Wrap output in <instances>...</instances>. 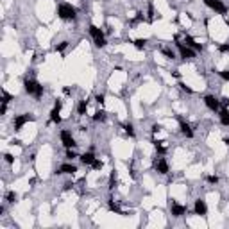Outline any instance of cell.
<instances>
[{
  "mask_svg": "<svg viewBox=\"0 0 229 229\" xmlns=\"http://www.w3.org/2000/svg\"><path fill=\"white\" fill-rule=\"evenodd\" d=\"M30 120H34V116H32V115H30V113H23V115H18V116L14 118V129H16V131H20V129L23 127V125H25L27 122H30Z\"/></svg>",
  "mask_w": 229,
  "mask_h": 229,
  "instance_id": "cell-5",
  "label": "cell"
},
{
  "mask_svg": "<svg viewBox=\"0 0 229 229\" xmlns=\"http://www.w3.org/2000/svg\"><path fill=\"white\" fill-rule=\"evenodd\" d=\"M175 47L179 49V54H181V57H183L185 61L186 59H193V57H195V50L190 49V47H185L179 40H175Z\"/></svg>",
  "mask_w": 229,
  "mask_h": 229,
  "instance_id": "cell-4",
  "label": "cell"
},
{
  "mask_svg": "<svg viewBox=\"0 0 229 229\" xmlns=\"http://www.w3.org/2000/svg\"><path fill=\"white\" fill-rule=\"evenodd\" d=\"M115 183H116V174H111V177H109V190H113L115 188Z\"/></svg>",
  "mask_w": 229,
  "mask_h": 229,
  "instance_id": "cell-32",
  "label": "cell"
},
{
  "mask_svg": "<svg viewBox=\"0 0 229 229\" xmlns=\"http://www.w3.org/2000/svg\"><path fill=\"white\" fill-rule=\"evenodd\" d=\"M77 157V154H75V150L73 149H66V159L68 161H72V159H75Z\"/></svg>",
  "mask_w": 229,
  "mask_h": 229,
  "instance_id": "cell-26",
  "label": "cell"
},
{
  "mask_svg": "<svg viewBox=\"0 0 229 229\" xmlns=\"http://www.w3.org/2000/svg\"><path fill=\"white\" fill-rule=\"evenodd\" d=\"M154 168H156V172L157 174H168V170H170V168H168V163H166V161H165L163 157H159V159H156V161H154Z\"/></svg>",
  "mask_w": 229,
  "mask_h": 229,
  "instance_id": "cell-10",
  "label": "cell"
},
{
  "mask_svg": "<svg viewBox=\"0 0 229 229\" xmlns=\"http://www.w3.org/2000/svg\"><path fill=\"white\" fill-rule=\"evenodd\" d=\"M6 111H7V104H4V102H2V107H0V115H6Z\"/></svg>",
  "mask_w": 229,
  "mask_h": 229,
  "instance_id": "cell-39",
  "label": "cell"
},
{
  "mask_svg": "<svg viewBox=\"0 0 229 229\" xmlns=\"http://www.w3.org/2000/svg\"><path fill=\"white\" fill-rule=\"evenodd\" d=\"M57 16L61 20H75L77 9L72 6V4H59L57 6Z\"/></svg>",
  "mask_w": 229,
  "mask_h": 229,
  "instance_id": "cell-2",
  "label": "cell"
},
{
  "mask_svg": "<svg viewBox=\"0 0 229 229\" xmlns=\"http://www.w3.org/2000/svg\"><path fill=\"white\" fill-rule=\"evenodd\" d=\"M226 21H227V25H229V20H226Z\"/></svg>",
  "mask_w": 229,
  "mask_h": 229,
  "instance_id": "cell-44",
  "label": "cell"
},
{
  "mask_svg": "<svg viewBox=\"0 0 229 229\" xmlns=\"http://www.w3.org/2000/svg\"><path fill=\"white\" fill-rule=\"evenodd\" d=\"M77 111H79V115H86V111H88V100H81L79 102Z\"/></svg>",
  "mask_w": 229,
  "mask_h": 229,
  "instance_id": "cell-19",
  "label": "cell"
},
{
  "mask_svg": "<svg viewBox=\"0 0 229 229\" xmlns=\"http://www.w3.org/2000/svg\"><path fill=\"white\" fill-rule=\"evenodd\" d=\"M202 2H204L209 9H213L215 13H218V14H226V13H227V7L222 4V0H202Z\"/></svg>",
  "mask_w": 229,
  "mask_h": 229,
  "instance_id": "cell-3",
  "label": "cell"
},
{
  "mask_svg": "<svg viewBox=\"0 0 229 229\" xmlns=\"http://www.w3.org/2000/svg\"><path fill=\"white\" fill-rule=\"evenodd\" d=\"M95 100H97V104L102 106V104L106 102V95H104V93H99V95H95Z\"/></svg>",
  "mask_w": 229,
  "mask_h": 229,
  "instance_id": "cell-27",
  "label": "cell"
},
{
  "mask_svg": "<svg viewBox=\"0 0 229 229\" xmlns=\"http://www.w3.org/2000/svg\"><path fill=\"white\" fill-rule=\"evenodd\" d=\"M16 199H18V195L14 192H7L6 193V200L7 202H16Z\"/></svg>",
  "mask_w": 229,
  "mask_h": 229,
  "instance_id": "cell-24",
  "label": "cell"
},
{
  "mask_svg": "<svg viewBox=\"0 0 229 229\" xmlns=\"http://www.w3.org/2000/svg\"><path fill=\"white\" fill-rule=\"evenodd\" d=\"M93 120L95 122H104L106 120V113H104V111H97V113L93 115Z\"/></svg>",
  "mask_w": 229,
  "mask_h": 229,
  "instance_id": "cell-22",
  "label": "cell"
},
{
  "mask_svg": "<svg viewBox=\"0 0 229 229\" xmlns=\"http://www.w3.org/2000/svg\"><path fill=\"white\" fill-rule=\"evenodd\" d=\"M208 183H209V185H217V183H218V177H217V175H208Z\"/></svg>",
  "mask_w": 229,
  "mask_h": 229,
  "instance_id": "cell-35",
  "label": "cell"
},
{
  "mask_svg": "<svg viewBox=\"0 0 229 229\" xmlns=\"http://www.w3.org/2000/svg\"><path fill=\"white\" fill-rule=\"evenodd\" d=\"M224 142H226V143H227V145H229V138H224Z\"/></svg>",
  "mask_w": 229,
  "mask_h": 229,
  "instance_id": "cell-43",
  "label": "cell"
},
{
  "mask_svg": "<svg viewBox=\"0 0 229 229\" xmlns=\"http://www.w3.org/2000/svg\"><path fill=\"white\" fill-rule=\"evenodd\" d=\"M163 54L168 59H175V54H174V50H170V49H163Z\"/></svg>",
  "mask_w": 229,
  "mask_h": 229,
  "instance_id": "cell-28",
  "label": "cell"
},
{
  "mask_svg": "<svg viewBox=\"0 0 229 229\" xmlns=\"http://www.w3.org/2000/svg\"><path fill=\"white\" fill-rule=\"evenodd\" d=\"M172 75H174V77H177V79H179V77H181V73H179V72H177V70H174V72H172Z\"/></svg>",
  "mask_w": 229,
  "mask_h": 229,
  "instance_id": "cell-42",
  "label": "cell"
},
{
  "mask_svg": "<svg viewBox=\"0 0 229 229\" xmlns=\"http://www.w3.org/2000/svg\"><path fill=\"white\" fill-rule=\"evenodd\" d=\"M220 124L226 125V127H229V109L227 107L220 109Z\"/></svg>",
  "mask_w": 229,
  "mask_h": 229,
  "instance_id": "cell-15",
  "label": "cell"
},
{
  "mask_svg": "<svg viewBox=\"0 0 229 229\" xmlns=\"http://www.w3.org/2000/svg\"><path fill=\"white\" fill-rule=\"evenodd\" d=\"M179 88H181V90H183V91H186V93H193V90H192V88H190V86H186L185 84V82H179Z\"/></svg>",
  "mask_w": 229,
  "mask_h": 229,
  "instance_id": "cell-31",
  "label": "cell"
},
{
  "mask_svg": "<svg viewBox=\"0 0 229 229\" xmlns=\"http://www.w3.org/2000/svg\"><path fill=\"white\" fill-rule=\"evenodd\" d=\"M91 166H93V170H102V166H104V163H102L100 159H97V157H95V161L91 163Z\"/></svg>",
  "mask_w": 229,
  "mask_h": 229,
  "instance_id": "cell-25",
  "label": "cell"
},
{
  "mask_svg": "<svg viewBox=\"0 0 229 229\" xmlns=\"http://www.w3.org/2000/svg\"><path fill=\"white\" fill-rule=\"evenodd\" d=\"M50 122H54V124H61V116H59V109L54 107L52 111H50Z\"/></svg>",
  "mask_w": 229,
  "mask_h": 229,
  "instance_id": "cell-18",
  "label": "cell"
},
{
  "mask_svg": "<svg viewBox=\"0 0 229 229\" xmlns=\"http://www.w3.org/2000/svg\"><path fill=\"white\" fill-rule=\"evenodd\" d=\"M66 47H68V41H61L59 45H56V50H57V52H63Z\"/></svg>",
  "mask_w": 229,
  "mask_h": 229,
  "instance_id": "cell-33",
  "label": "cell"
},
{
  "mask_svg": "<svg viewBox=\"0 0 229 229\" xmlns=\"http://www.w3.org/2000/svg\"><path fill=\"white\" fill-rule=\"evenodd\" d=\"M61 142H63V145L66 147V149H73L77 143H75V140H73V136H72L70 131H66V129H63L61 131Z\"/></svg>",
  "mask_w": 229,
  "mask_h": 229,
  "instance_id": "cell-6",
  "label": "cell"
},
{
  "mask_svg": "<svg viewBox=\"0 0 229 229\" xmlns=\"http://www.w3.org/2000/svg\"><path fill=\"white\" fill-rule=\"evenodd\" d=\"M23 88H25V91L29 95H32L34 99H41L43 95V86L40 82H36L34 79H25L23 81Z\"/></svg>",
  "mask_w": 229,
  "mask_h": 229,
  "instance_id": "cell-1",
  "label": "cell"
},
{
  "mask_svg": "<svg viewBox=\"0 0 229 229\" xmlns=\"http://www.w3.org/2000/svg\"><path fill=\"white\" fill-rule=\"evenodd\" d=\"M4 159H6V163H9V165L14 163V156H13V154H9V152H6V154H4Z\"/></svg>",
  "mask_w": 229,
  "mask_h": 229,
  "instance_id": "cell-29",
  "label": "cell"
},
{
  "mask_svg": "<svg viewBox=\"0 0 229 229\" xmlns=\"http://www.w3.org/2000/svg\"><path fill=\"white\" fill-rule=\"evenodd\" d=\"M218 50H220V52H229V43H222V45H218Z\"/></svg>",
  "mask_w": 229,
  "mask_h": 229,
  "instance_id": "cell-37",
  "label": "cell"
},
{
  "mask_svg": "<svg viewBox=\"0 0 229 229\" xmlns=\"http://www.w3.org/2000/svg\"><path fill=\"white\" fill-rule=\"evenodd\" d=\"M124 131H125V134L134 136V125H133L131 122H125V124H124Z\"/></svg>",
  "mask_w": 229,
  "mask_h": 229,
  "instance_id": "cell-20",
  "label": "cell"
},
{
  "mask_svg": "<svg viewBox=\"0 0 229 229\" xmlns=\"http://www.w3.org/2000/svg\"><path fill=\"white\" fill-rule=\"evenodd\" d=\"M77 172V166L73 163H64V165H61L59 168H57V175H61V174H75Z\"/></svg>",
  "mask_w": 229,
  "mask_h": 229,
  "instance_id": "cell-11",
  "label": "cell"
},
{
  "mask_svg": "<svg viewBox=\"0 0 229 229\" xmlns=\"http://www.w3.org/2000/svg\"><path fill=\"white\" fill-rule=\"evenodd\" d=\"M11 99H13V97H11V95H9L6 90H4V91H2V102H4V104H7V102H9Z\"/></svg>",
  "mask_w": 229,
  "mask_h": 229,
  "instance_id": "cell-30",
  "label": "cell"
},
{
  "mask_svg": "<svg viewBox=\"0 0 229 229\" xmlns=\"http://www.w3.org/2000/svg\"><path fill=\"white\" fill-rule=\"evenodd\" d=\"M157 131H161V125H159V124H154V125H152V133H157Z\"/></svg>",
  "mask_w": 229,
  "mask_h": 229,
  "instance_id": "cell-40",
  "label": "cell"
},
{
  "mask_svg": "<svg viewBox=\"0 0 229 229\" xmlns=\"http://www.w3.org/2000/svg\"><path fill=\"white\" fill-rule=\"evenodd\" d=\"M220 104H224V107H229V99H226V97L220 99Z\"/></svg>",
  "mask_w": 229,
  "mask_h": 229,
  "instance_id": "cell-38",
  "label": "cell"
},
{
  "mask_svg": "<svg viewBox=\"0 0 229 229\" xmlns=\"http://www.w3.org/2000/svg\"><path fill=\"white\" fill-rule=\"evenodd\" d=\"M193 211H195V215H200V217H204V215L208 213L206 200H202V199H197V200H195V204H193Z\"/></svg>",
  "mask_w": 229,
  "mask_h": 229,
  "instance_id": "cell-9",
  "label": "cell"
},
{
  "mask_svg": "<svg viewBox=\"0 0 229 229\" xmlns=\"http://www.w3.org/2000/svg\"><path fill=\"white\" fill-rule=\"evenodd\" d=\"M152 143H154V147H156V150L159 152V154H165V152H166V147H163V145H161L163 142H156V140H154Z\"/></svg>",
  "mask_w": 229,
  "mask_h": 229,
  "instance_id": "cell-23",
  "label": "cell"
},
{
  "mask_svg": "<svg viewBox=\"0 0 229 229\" xmlns=\"http://www.w3.org/2000/svg\"><path fill=\"white\" fill-rule=\"evenodd\" d=\"M72 186H73L72 183H64V185H63V190H70Z\"/></svg>",
  "mask_w": 229,
  "mask_h": 229,
  "instance_id": "cell-41",
  "label": "cell"
},
{
  "mask_svg": "<svg viewBox=\"0 0 229 229\" xmlns=\"http://www.w3.org/2000/svg\"><path fill=\"white\" fill-rule=\"evenodd\" d=\"M185 43H186V47H190V49H193V50H199V52L202 50V45L195 41L192 36H185Z\"/></svg>",
  "mask_w": 229,
  "mask_h": 229,
  "instance_id": "cell-13",
  "label": "cell"
},
{
  "mask_svg": "<svg viewBox=\"0 0 229 229\" xmlns=\"http://www.w3.org/2000/svg\"><path fill=\"white\" fill-rule=\"evenodd\" d=\"M88 30H90V34L93 36V40H97V38H104V32H102V29L100 27H97V25H90V29H88Z\"/></svg>",
  "mask_w": 229,
  "mask_h": 229,
  "instance_id": "cell-14",
  "label": "cell"
},
{
  "mask_svg": "<svg viewBox=\"0 0 229 229\" xmlns=\"http://www.w3.org/2000/svg\"><path fill=\"white\" fill-rule=\"evenodd\" d=\"M81 161H82V165H91L93 161H95V154H93V152H84V154L81 156Z\"/></svg>",
  "mask_w": 229,
  "mask_h": 229,
  "instance_id": "cell-16",
  "label": "cell"
},
{
  "mask_svg": "<svg viewBox=\"0 0 229 229\" xmlns=\"http://www.w3.org/2000/svg\"><path fill=\"white\" fill-rule=\"evenodd\" d=\"M179 129H181V134L186 138H193V129L190 127V124H186L185 120H179Z\"/></svg>",
  "mask_w": 229,
  "mask_h": 229,
  "instance_id": "cell-12",
  "label": "cell"
},
{
  "mask_svg": "<svg viewBox=\"0 0 229 229\" xmlns=\"http://www.w3.org/2000/svg\"><path fill=\"white\" fill-rule=\"evenodd\" d=\"M170 211H172V217L179 218V217H183V215L186 213V206L177 204V202H174V200H172V202H170Z\"/></svg>",
  "mask_w": 229,
  "mask_h": 229,
  "instance_id": "cell-8",
  "label": "cell"
},
{
  "mask_svg": "<svg viewBox=\"0 0 229 229\" xmlns=\"http://www.w3.org/2000/svg\"><path fill=\"white\" fill-rule=\"evenodd\" d=\"M154 20V6L152 4H149V21Z\"/></svg>",
  "mask_w": 229,
  "mask_h": 229,
  "instance_id": "cell-36",
  "label": "cell"
},
{
  "mask_svg": "<svg viewBox=\"0 0 229 229\" xmlns=\"http://www.w3.org/2000/svg\"><path fill=\"white\" fill-rule=\"evenodd\" d=\"M107 206H109V209H111V211H115V213L124 215V213H122V209H120V206H118L116 202H113V199H109V204H107Z\"/></svg>",
  "mask_w": 229,
  "mask_h": 229,
  "instance_id": "cell-21",
  "label": "cell"
},
{
  "mask_svg": "<svg viewBox=\"0 0 229 229\" xmlns=\"http://www.w3.org/2000/svg\"><path fill=\"white\" fill-rule=\"evenodd\" d=\"M204 104H206V107L211 109V111H218V109H220V100L217 99L215 95H206V97H204Z\"/></svg>",
  "mask_w": 229,
  "mask_h": 229,
  "instance_id": "cell-7",
  "label": "cell"
},
{
  "mask_svg": "<svg viewBox=\"0 0 229 229\" xmlns=\"http://www.w3.org/2000/svg\"><path fill=\"white\" fill-rule=\"evenodd\" d=\"M217 73H218L224 81H229V70H220V72H217Z\"/></svg>",
  "mask_w": 229,
  "mask_h": 229,
  "instance_id": "cell-34",
  "label": "cell"
},
{
  "mask_svg": "<svg viewBox=\"0 0 229 229\" xmlns=\"http://www.w3.org/2000/svg\"><path fill=\"white\" fill-rule=\"evenodd\" d=\"M133 45H134V49L138 50H143L145 47H147V40H143V38H138V40H133Z\"/></svg>",
  "mask_w": 229,
  "mask_h": 229,
  "instance_id": "cell-17",
  "label": "cell"
}]
</instances>
